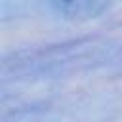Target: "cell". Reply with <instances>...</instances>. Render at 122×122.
Listing matches in <instances>:
<instances>
[{"instance_id":"obj_1","label":"cell","mask_w":122,"mask_h":122,"mask_svg":"<svg viewBox=\"0 0 122 122\" xmlns=\"http://www.w3.org/2000/svg\"><path fill=\"white\" fill-rule=\"evenodd\" d=\"M59 10H63V11H69V15H80V13H84V15H93L95 11H99L101 8H105L103 4H92V2H78V4H74V2H71V4H59L57 6Z\"/></svg>"}]
</instances>
